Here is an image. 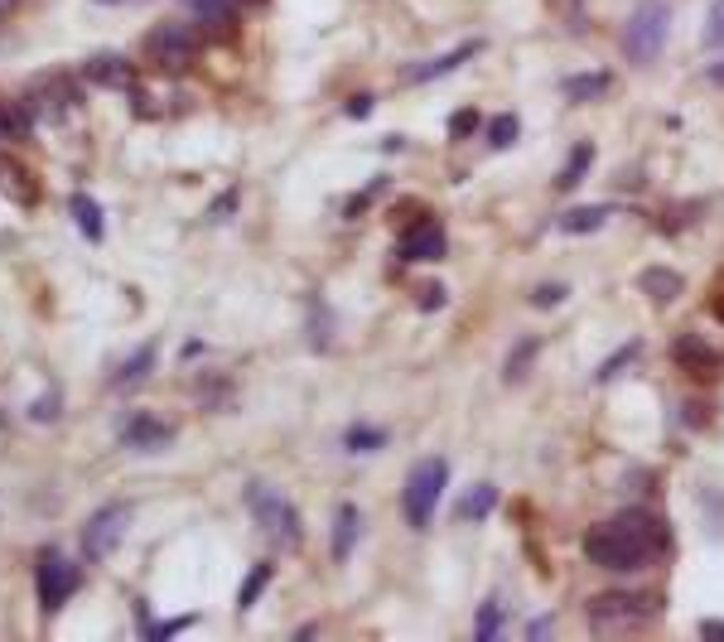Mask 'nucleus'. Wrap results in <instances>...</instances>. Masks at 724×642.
Returning <instances> with one entry per match:
<instances>
[{
  "instance_id": "obj_1",
  "label": "nucleus",
  "mask_w": 724,
  "mask_h": 642,
  "mask_svg": "<svg viewBox=\"0 0 724 642\" xmlns=\"http://www.w3.org/2000/svg\"><path fill=\"white\" fill-rule=\"evenodd\" d=\"M667 546V527L657 512L647 507H628L618 512L613 522H599V527L585 531V556L599 565V570H638L647 565V556H657Z\"/></svg>"
},
{
  "instance_id": "obj_2",
  "label": "nucleus",
  "mask_w": 724,
  "mask_h": 642,
  "mask_svg": "<svg viewBox=\"0 0 724 642\" xmlns=\"http://www.w3.org/2000/svg\"><path fill=\"white\" fill-rule=\"evenodd\" d=\"M652 599L647 594H623V589H613V594H594L589 599V633L594 638H623V633H638L652 623Z\"/></svg>"
},
{
  "instance_id": "obj_3",
  "label": "nucleus",
  "mask_w": 724,
  "mask_h": 642,
  "mask_svg": "<svg viewBox=\"0 0 724 642\" xmlns=\"http://www.w3.org/2000/svg\"><path fill=\"white\" fill-rule=\"evenodd\" d=\"M445 483H449V464L440 454H430V459H420L416 469L406 474V488H401V512H406V522L416 531H425L435 522V507L445 498Z\"/></svg>"
},
{
  "instance_id": "obj_4",
  "label": "nucleus",
  "mask_w": 724,
  "mask_h": 642,
  "mask_svg": "<svg viewBox=\"0 0 724 642\" xmlns=\"http://www.w3.org/2000/svg\"><path fill=\"white\" fill-rule=\"evenodd\" d=\"M198 54H203V29L184 25V20H165L145 34V58L160 68V73H184L194 68Z\"/></svg>"
},
{
  "instance_id": "obj_5",
  "label": "nucleus",
  "mask_w": 724,
  "mask_h": 642,
  "mask_svg": "<svg viewBox=\"0 0 724 642\" xmlns=\"http://www.w3.org/2000/svg\"><path fill=\"white\" fill-rule=\"evenodd\" d=\"M671 34V5L667 0H642L638 10L628 15V29H623V49L633 63H652V58L667 49Z\"/></svg>"
},
{
  "instance_id": "obj_6",
  "label": "nucleus",
  "mask_w": 724,
  "mask_h": 642,
  "mask_svg": "<svg viewBox=\"0 0 724 642\" xmlns=\"http://www.w3.org/2000/svg\"><path fill=\"white\" fill-rule=\"evenodd\" d=\"M83 585V575H78V565L63 556L58 546H44L39 560H34V594H39V609L44 614H58L73 594Z\"/></svg>"
},
{
  "instance_id": "obj_7",
  "label": "nucleus",
  "mask_w": 724,
  "mask_h": 642,
  "mask_svg": "<svg viewBox=\"0 0 724 642\" xmlns=\"http://www.w3.org/2000/svg\"><path fill=\"white\" fill-rule=\"evenodd\" d=\"M247 507H251V517L261 522V531H266L276 546H300V541H305L300 512L285 503L271 483H251V488H247Z\"/></svg>"
},
{
  "instance_id": "obj_8",
  "label": "nucleus",
  "mask_w": 724,
  "mask_h": 642,
  "mask_svg": "<svg viewBox=\"0 0 724 642\" xmlns=\"http://www.w3.org/2000/svg\"><path fill=\"white\" fill-rule=\"evenodd\" d=\"M126 527H131V507L126 503L97 507V512L87 517V527H83V556L87 560H107L116 546H121Z\"/></svg>"
},
{
  "instance_id": "obj_9",
  "label": "nucleus",
  "mask_w": 724,
  "mask_h": 642,
  "mask_svg": "<svg viewBox=\"0 0 724 642\" xmlns=\"http://www.w3.org/2000/svg\"><path fill=\"white\" fill-rule=\"evenodd\" d=\"M671 363L686 367L691 377H700V382H710V377H724V353L720 348H710L700 334H681L676 343H671Z\"/></svg>"
},
{
  "instance_id": "obj_10",
  "label": "nucleus",
  "mask_w": 724,
  "mask_h": 642,
  "mask_svg": "<svg viewBox=\"0 0 724 642\" xmlns=\"http://www.w3.org/2000/svg\"><path fill=\"white\" fill-rule=\"evenodd\" d=\"M121 445L136 449V454H160V449L174 445V425H165V420H155V416L140 411L136 420L121 425Z\"/></svg>"
},
{
  "instance_id": "obj_11",
  "label": "nucleus",
  "mask_w": 724,
  "mask_h": 642,
  "mask_svg": "<svg viewBox=\"0 0 724 642\" xmlns=\"http://www.w3.org/2000/svg\"><path fill=\"white\" fill-rule=\"evenodd\" d=\"M445 256V227L435 218H420L416 232H406L401 242V261H440Z\"/></svg>"
},
{
  "instance_id": "obj_12",
  "label": "nucleus",
  "mask_w": 724,
  "mask_h": 642,
  "mask_svg": "<svg viewBox=\"0 0 724 642\" xmlns=\"http://www.w3.org/2000/svg\"><path fill=\"white\" fill-rule=\"evenodd\" d=\"M87 78L97 87H131L136 83V68L126 63L121 54H97V58H87V68H83Z\"/></svg>"
},
{
  "instance_id": "obj_13",
  "label": "nucleus",
  "mask_w": 724,
  "mask_h": 642,
  "mask_svg": "<svg viewBox=\"0 0 724 642\" xmlns=\"http://www.w3.org/2000/svg\"><path fill=\"white\" fill-rule=\"evenodd\" d=\"M474 54H483V44H478V39H469V44H459L454 54H440L435 63H425V68H411L406 78H411V83H430V78H445V73H454L459 63H469Z\"/></svg>"
},
{
  "instance_id": "obj_14",
  "label": "nucleus",
  "mask_w": 724,
  "mask_h": 642,
  "mask_svg": "<svg viewBox=\"0 0 724 642\" xmlns=\"http://www.w3.org/2000/svg\"><path fill=\"white\" fill-rule=\"evenodd\" d=\"M638 285H642V295H652L657 305H671V300L686 290V280L676 276V271H667V266H647L638 276Z\"/></svg>"
},
{
  "instance_id": "obj_15",
  "label": "nucleus",
  "mask_w": 724,
  "mask_h": 642,
  "mask_svg": "<svg viewBox=\"0 0 724 642\" xmlns=\"http://www.w3.org/2000/svg\"><path fill=\"white\" fill-rule=\"evenodd\" d=\"M68 213L78 218V227H83L87 242H102V237H107V223H102V203H97L92 194H73V198H68Z\"/></svg>"
},
{
  "instance_id": "obj_16",
  "label": "nucleus",
  "mask_w": 724,
  "mask_h": 642,
  "mask_svg": "<svg viewBox=\"0 0 724 642\" xmlns=\"http://www.w3.org/2000/svg\"><path fill=\"white\" fill-rule=\"evenodd\" d=\"M609 87H613L609 73H575V78H565V97L570 102H599Z\"/></svg>"
},
{
  "instance_id": "obj_17",
  "label": "nucleus",
  "mask_w": 724,
  "mask_h": 642,
  "mask_svg": "<svg viewBox=\"0 0 724 642\" xmlns=\"http://www.w3.org/2000/svg\"><path fill=\"white\" fill-rule=\"evenodd\" d=\"M353 541H358V507L343 503L334 517V560H348L353 556Z\"/></svg>"
},
{
  "instance_id": "obj_18",
  "label": "nucleus",
  "mask_w": 724,
  "mask_h": 642,
  "mask_svg": "<svg viewBox=\"0 0 724 642\" xmlns=\"http://www.w3.org/2000/svg\"><path fill=\"white\" fill-rule=\"evenodd\" d=\"M613 218L609 203H589V208H575V213H565L560 218V232H599V227Z\"/></svg>"
},
{
  "instance_id": "obj_19",
  "label": "nucleus",
  "mask_w": 724,
  "mask_h": 642,
  "mask_svg": "<svg viewBox=\"0 0 724 642\" xmlns=\"http://www.w3.org/2000/svg\"><path fill=\"white\" fill-rule=\"evenodd\" d=\"M150 367H155V348L145 343V348H140L136 358H126V367H121V372H116V377H112V387H116V391L136 387L140 377H150Z\"/></svg>"
},
{
  "instance_id": "obj_20",
  "label": "nucleus",
  "mask_w": 724,
  "mask_h": 642,
  "mask_svg": "<svg viewBox=\"0 0 724 642\" xmlns=\"http://www.w3.org/2000/svg\"><path fill=\"white\" fill-rule=\"evenodd\" d=\"M271 575H276V565H271V560H261V565H251V575H247V580H242V589H237V609H242V614H247L251 604H256V594H261V589L271 585Z\"/></svg>"
},
{
  "instance_id": "obj_21",
  "label": "nucleus",
  "mask_w": 724,
  "mask_h": 642,
  "mask_svg": "<svg viewBox=\"0 0 724 642\" xmlns=\"http://www.w3.org/2000/svg\"><path fill=\"white\" fill-rule=\"evenodd\" d=\"M184 5L194 10L203 25H232V15H237L242 0H184Z\"/></svg>"
},
{
  "instance_id": "obj_22",
  "label": "nucleus",
  "mask_w": 724,
  "mask_h": 642,
  "mask_svg": "<svg viewBox=\"0 0 724 642\" xmlns=\"http://www.w3.org/2000/svg\"><path fill=\"white\" fill-rule=\"evenodd\" d=\"M589 160H594V145H589V140H580V145H575V155H570V160H565V169L556 174V189H575V184L585 179Z\"/></svg>"
},
{
  "instance_id": "obj_23",
  "label": "nucleus",
  "mask_w": 724,
  "mask_h": 642,
  "mask_svg": "<svg viewBox=\"0 0 724 642\" xmlns=\"http://www.w3.org/2000/svg\"><path fill=\"white\" fill-rule=\"evenodd\" d=\"M493 503H498V488H493V483H474V493L459 503V517H464V522H478V517H488Z\"/></svg>"
},
{
  "instance_id": "obj_24",
  "label": "nucleus",
  "mask_w": 724,
  "mask_h": 642,
  "mask_svg": "<svg viewBox=\"0 0 724 642\" xmlns=\"http://www.w3.org/2000/svg\"><path fill=\"white\" fill-rule=\"evenodd\" d=\"M387 445V430H372V425H353L348 435H343V449L348 454H372V449Z\"/></svg>"
},
{
  "instance_id": "obj_25",
  "label": "nucleus",
  "mask_w": 724,
  "mask_h": 642,
  "mask_svg": "<svg viewBox=\"0 0 724 642\" xmlns=\"http://www.w3.org/2000/svg\"><path fill=\"white\" fill-rule=\"evenodd\" d=\"M498 633H502V604H498V599H483V604H478L474 638H478V642H493Z\"/></svg>"
},
{
  "instance_id": "obj_26",
  "label": "nucleus",
  "mask_w": 724,
  "mask_h": 642,
  "mask_svg": "<svg viewBox=\"0 0 724 642\" xmlns=\"http://www.w3.org/2000/svg\"><path fill=\"white\" fill-rule=\"evenodd\" d=\"M517 131H522V121H517L512 112L493 116V121H488V145H493V150H507V145L517 140Z\"/></svg>"
},
{
  "instance_id": "obj_27",
  "label": "nucleus",
  "mask_w": 724,
  "mask_h": 642,
  "mask_svg": "<svg viewBox=\"0 0 724 642\" xmlns=\"http://www.w3.org/2000/svg\"><path fill=\"white\" fill-rule=\"evenodd\" d=\"M536 348H541L536 338H527V343H517V348H512V358H507V367H502V377H507V382H517V377H522V367H527L531 358H536Z\"/></svg>"
},
{
  "instance_id": "obj_28",
  "label": "nucleus",
  "mask_w": 724,
  "mask_h": 642,
  "mask_svg": "<svg viewBox=\"0 0 724 642\" xmlns=\"http://www.w3.org/2000/svg\"><path fill=\"white\" fill-rule=\"evenodd\" d=\"M198 618L194 614H184V618H169V623H155V628H145V638H174V633H184V628H194Z\"/></svg>"
},
{
  "instance_id": "obj_29",
  "label": "nucleus",
  "mask_w": 724,
  "mask_h": 642,
  "mask_svg": "<svg viewBox=\"0 0 724 642\" xmlns=\"http://www.w3.org/2000/svg\"><path fill=\"white\" fill-rule=\"evenodd\" d=\"M705 44H715V49L724 44V0H715V5H710V20H705Z\"/></svg>"
},
{
  "instance_id": "obj_30",
  "label": "nucleus",
  "mask_w": 724,
  "mask_h": 642,
  "mask_svg": "<svg viewBox=\"0 0 724 642\" xmlns=\"http://www.w3.org/2000/svg\"><path fill=\"white\" fill-rule=\"evenodd\" d=\"M565 300V285H536L531 290V305L536 309H551V305H560Z\"/></svg>"
},
{
  "instance_id": "obj_31",
  "label": "nucleus",
  "mask_w": 724,
  "mask_h": 642,
  "mask_svg": "<svg viewBox=\"0 0 724 642\" xmlns=\"http://www.w3.org/2000/svg\"><path fill=\"white\" fill-rule=\"evenodd\" d=\"M633 358H638V343H628V348H623V353H613L609 363L599 367V382H609L613 372H618V367H623V363H633Z\"/></svg>"
},
{
  "instance_id": "obj_32",
  "label": "nucleus",
  "mask_w": 724,
  "mask_h": 642,
  "mask_svg": "<svg viewBox=\"0 0 724 642\" xmlns=\"http://www.w3.org/2000/svg\"><path fill=\"white\" fill-rule=\"evenodd\" d=\"M29 416H34V420H54L58 416V396H54V391H49L44 401H34V406H29Z\"/></svg>"
},
{
  "instance_id": "obj_33",
  "label": "nucleus",
  "mask_w": 724,
  "mask_h": 642,
  "mask_svg": "<svg viewBox=\"0 0 724 642\" xmlns=\"http://www.w3.org/2000/svg\"><path fill=\"white\" fill-rule=\"evenodd\" d=\"M474 126H478V112H459L454 121H449V136H469Z\"/></svg>"
},
{
  "instance_id": "obj_34",
  "label": "nucleus",
  "mask_w": 724,
  "mask_h": 642,
  "mask_svg": "<svg viewBox=\"0 0 724 642\" xmlns=\"http://www.w3.org/2000/svg\"><path fill=\"white\" fill-rule=\"evenodd\" d=\"M700 638H720L724 642V623L720 618H705V623H700Z\"/></svg>"
},
{
  "instance_id": "obj_35",
  "label": "nucleus",
  "mask_w": 724,
  "mask_h": 642,
  "mask_svg": "<svg viewBox=\"0 0 724 642\" xmlns=\"http://www.w3.org/2000/svg\"><path fill=\"white\" fill-rule=\"evenodd\" d=\"M348 112H353V116H367V112H372V97H367V92H358V97L348 102Z\"/></svg>"
},
{
  "instance_id": "obj_36",
  "label": "nucleus",
  "mask_w": 724,
  "mask_h": 642,
  "mask_svg": "<svg viewBox=\"0 0 724 642\" xmlns=\"http://www.w3.org/2000/svg\"><path fill=\"white\" fill-rule=\"evenodd\" d=\"M445 305V290L440 285H425V309H440Z\"/></svg>"
},
{
  "instance_id": "obj_37",
  "label": "nucleus",
  "mask_w": 724,
  "mask_h": 642,
  "mask_svg": "<svg viewBox=\"0 0 724 642\" xmlns=\"http://www.w3.org/2000/svg\"><path fill=\"white\" fill-rule=\"evenodd\" d=\"M710 314H715V319H720V324H724V290H720V295H715V300H710Z\"/></svg>"
},
{
  "instance_id": "obj_38",
  "label": "nucleus",
  "mask_w": 724,
  "mask_h": 642,
  "mask_svg": "<svg viewBox=\"0 0 724 642\" xmlns=\"http://www.w3.org/2000/svg\"><path fill=\"white\" fill-rule=\"evenodd\" d=\"M15 5H20V0H0V20H5V15H10Z\"/></svg>"
}]
</instances>
